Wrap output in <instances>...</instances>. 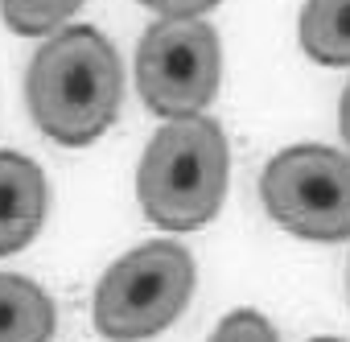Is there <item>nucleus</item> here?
Returning a JSON list of instances; mask_svg holds the SVG:
<instances>
[{
	"instance_id": "nucleus-1",
	"label": "nucleus",
	"mask_w": 350,
	"mask_h": 342,
	"mask_svg": "<svg viewBox=\"0 0 350 342\" xmlns=\"http://www.w3.org/2000/svg\"><path fill=\"white\" fill-rule=\"evenodd\" d=\"M25 103L42 136L66 148L95 144L120 116L124 66L95 25H62L25 70Z\"/></svg>"
},
{
	"instance_id": "nucleus-2",
	"label": "nucleus",
	"mask_w": 350,
	"mask_h": 342,
	"mask_svg": "<svg viewBox=\"0 0 350 342\" xmlns=\"http://www.w3.org/2000/svg\"><path fill=\"white\" fill-rule=\"evenodd\" d=\"M231 148L227 132L211 116H182L157 128L140 165L136 198L148 223L161 231H198L206 227L227 198Z\"/></svg>"
},
{
	"instance_id": "nucleus-3",
	"label": "nucleus",
	"mask_w": 350,
	"mask_h": 342,
	"mask_svg": "<svg viewBox=\"0 0 350 342\" xmlns=\"http://www.w3.org/2000/svg\"><path fill=\"white\" fill-rule=\"evenodd\" d=\"M194 280V256L182 244H140L103 272L95 289V330L111 342L157 338L190 305Z\"/></svg>"
},
{
	"instance_id": "nucleus-4",
	"label": "nucleus",
	"mask_w": 350,
	"mask_h": 342,
	"mask_svg": "<svg viewBox=\"0 0 350 342\" xmlns=\"http://www.w3.org/2000/svg\"><path fill=\"white\" fill-rule=\"evenodd\" d=\"M223 83V42L202 17H161L136 46V91L152 116H202Z\"/></svg>"
},
{
	"instance_id": "nucleus-5",
	"label": "nucleus",
	"mask_w": 350,
	"mask_h": 342,
	"mask_svg": "<svg viewBox=\"0 0 350 342\" xmlns=\"http://www.w3.org/2000/svg\"><path fill=\"white\" fill-rule=\"evenodd\" d=\"M264 211L297 239H350V153L329 144L280 148L260 178Z\"/></svg>"
},
{
	"instance_id": "nucleus-6",
	"label": "nucleus",
	"mask_w": 350,
	"mask_h": 342,
	"mask_svg": "<svg viewBox=\"0 0 350 342\" xmlns=\"http://www.w3.org/2000/svg\"><path fill=\"white\" fill-rule=\"evenodd\" d=\"M50 215V186L42 165L25 153L0 148V256L25 252Z\"/></svg>"
},
{
	"instance_id": "nucleus-7",
	"label": "nucleus",
	"mask_w": 350,
	"mask_h": 342,
	"mask_svg": "<svg viewBox=\"0 0 350 342\" xmlns=\"http://www.w3.org/2000/svg\"><path fill=\"white\" fill-rule=\"evenodd\" d=\"M54 326V297L38 280L0 272V342H50Z\"/></svg>"
},
{
	"instance_id": "nucleus-8",
	"label": "nucleus",
	"mask_w": 350,
	"mask_h": 342,
	"mask_svg": "<svg viewBox=\"0 0 350 342\" xmlns=\"http://www.w3.org/2000/svg\"><path fill=\"white\" fill-rule=\"evenodd\" d=\"M297 38L313 62L350 66V0H305Z\"/></svg>"
},
{
	"instance_id": "nucleus-9",
	"label": "nucleus",
	"mask_w": 350,
	"mask_h": 342,
	"mask_svg": "<svg viewBox=\"0 0 350 342\" xmlns=\"http://www.w3.org/2000/svg\"><path fill=\"white\" fill-rule=\"evenodd\" d=\"M83 0H0V17L21 38H50L58 34Z\"/></svg>"
},
{
	"instance_id": "nucleus-10",
	"label": "nucleus",
	"mask_w": 350,
	"mask_h": 342,
	"mask_svg": "<svg viewBox=\"0 0 350 342\" xmlns=\"http://www.w3.org/2000/svg\"><path fill=\"white\" fill-rule=\"evenodd\" d=\"M211 342H280V338H276V326H272L264 313H256V309H235V313H227V317L215 326Z\"/></svg>"
},
{
	"instance_id": "nucleus-11",
	"label": "nucleus",
	"mask_w": 350,
	"mask_h": 342,
	"mask_svg": "<svg viewBox=\"0 0 350 342\" xmlns=\"http://www.w3.org/2000/svg\"><path fill=\"white\" fill-rule=\"evenodd\" d=\"M144 9H152L157 17H202L211 13L219 0H140Z\"/></svg>"
},
{
	"instance_id": "nucleus-12",
	"label": "nucleus",
	"mask_w": 350,
	"mask_h": 342,
	"mask_svg": "<svg viewBox=\"0 0 350 342\" xmlns=\"http://www.w3.org/2000/svg\"><path fill=\"white\" fill-rule=\"evenodd\" d=\"M338 132H342V144H346V153H350V83H346V91H342V107H338Z\"/></svg>"
},
{
	"instance_id": "nucleus-13",
	"label": "nucleus",
	"mask_w": 350,
	"mask_h": 342,
	"mask_svg": "<svg viewBox=\"0 0 350 342\" xmlns=\"http://www.w3.org/2000/svg\"><path fill=\"white\" fill-rule=\"evenodd\" d=\"M309 342H346V338H309Z\"/></svg>"
},
{
	"instance_id": "nucleus-14",
	"label": "nucleus",
	"mask_w": 350,
	"mask_h": 342,
	"mask_svg": "<svg viewBox=\"0 0 350 342\" xmlns=\"http://www.w3.org/2000/svg\"><path fill=\"white\" fill-rule=\"evenodd\" d=\"M346 293H350V272H346Z\"/></svg>"
}]
</instances>
